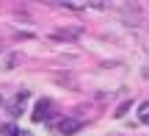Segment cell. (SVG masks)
<instances>
[{
    "label": "cell",
    "mask_w": 149,
    "mask_h": 136,
    "mask_svg": "<svg viewBox=\"0 0 149 136\" xmlns=\"http://www.w3.org/2000/svg\"><path fill=\"white\" fill-rule=\"evenodd\" d=\"M50 109H53V100L50 97H42L36 106H33V122H44L50 114Z\"/></svg>",
    "instance_id": "obj_1"
},
{
    "label": "cell",
    "mask_w": 149,
    "mask_h": 136,
    "mask_svg": "<svg viewBox=\"0 0 149 136\" xmlns=\"http://www.w3.org/2000/svg\"><path fill=\"white\" fill-rule=\"evenodd\" d=\"M77 36H80V28H61V31H53V33H50L53 42H74Z\"/></svg>",
    "instance_id": "obj_2"
},
{
    "label": "cell",
    "mask_w": 149,
    "mask_h": 136,
    "mask_svg": "<svg viewBox=\"0 0 149 136\" xmlns=\"http://www.w3.org/2000/svg\"><path fill=\"white\" fill-rule=\"evenodd\" d=\"M77 131H80V122L77 120H61L58 122V133H64V136H72Z\"/></svg>",
    "instance_id": "obj_3"
},
{
    "label": "cell",
    "mask_w": 149,
    "mask_h": 136,
    "mask_svg": "<svg viewBox=\"0 0 149 136\" xmlns=\"http://www.w3.org/2000/svg\"><path fill=\"white\" fill-rule=\"evenodd\" d=\"M3 136H19V131L14 125H3Z\"/></svg>",
    "instance_id": "obj_4"
},
{
    "label": "cell",
    "mask_w": 149,
    "mask_h": 136,
    "mask_svg": "<svg viewBox=\"0 0 149 136\" xmlns=\"http://www.w3.org/2000/svg\"><path fill=\"white\" fill-rule=\"evenodd\" d=\"M127 109H130V103H122V106H119V109H116V117H122V114H127Z\"/></svg>",
    "instance_id": "obj_5"
},
{
    "label": "cell",
    "mask_w": 149,
    "mask_h": 136,
    "mask_svg": "<svg viewBox=\"0 0 149 136\" xmlns=\"http://www.w3.org/2000/svg\"><path fill=\"white\" fill-rule=\"evenodd\" d=\"M141 122H144V125H149V111H146V114H141Z\"/></svg>",
    "instance_id": "obj_6"
}]
</instances>
